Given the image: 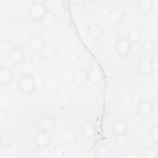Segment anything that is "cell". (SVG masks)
Instances as JSON below:
<instances>
[{"label":"cell","instance_id":"cell-1","mask_svg":"<svg viewBox=\"0 0 158 158\" xmlns=\"http://www.w3.org/2000/svg\"><path fill=\"white\" fill-rule=\"evenodd\" d=\"M17 85L19 92L24 96L31 94L36 89L35 78L31 73H23L19 78Z\"/></svg>","mask_w":158,"mask_h":158},{"label":"cell","instance_id":"cell-2","mask_svg":"<svg viewBox=\"0 0 158 158\" xmlns=\"http://www.w3.org/2000/svg\"><path fill=\"white\" fill-rule=\"evenodd\" d=\"M48 9V8L44 2L35 1L31 3L28 10V14L32 20L40 22Z\"/></svg>","mask_w":158,"mask_h":158},{"label":"cell","instance_id":"cell-3","mask_svg":"<svg viewBox=\"0 0 158 158\" xmlns=\"http://www.w3.org/2000/svg\"><path fill=\"white\" fill-rule=\"evenodd\" d=\"M132 46L133 44L127 36H121L115 40L114 50L117 55L121 57H125L131 52Z\"/></svg>","mask_w":158,"mask_h":158},{"label":"cell","instance_id":"cell-4","mask_svg":"<svg viewBox=\"0 0 158 158\" xmlns=\"http://www.w3.org/2000/svg\"><path fill=\"white\" fill-rule=\"evenodd\" d=\"M34 146L38 149H43L48 148L51 143L52 138L49 131L40 130L35 134L33 137Z\"/></svg>","mask_w":158,"mask_h":158},{"label":"cell","instance_id":"cell-5","mask_svg":"<svg viewBox=\"0 0 158 158\" xmlns=\"http://www.w3.org/2000/svg\"><path fill=\"white\" fill-rule=\"evenodd\" d=\"M154 110L153 102L149 99L141 100L136 107V113L141 118H147L152 115Z\"/></svg>","mask_w":158,"mask_h":158},{"label":"cell","instance_id":"cell-6","mask_svg":"<svg viewBox=\"0 0 158 158\" xmlns=\"http://www.w3.org/2000/svg\"><path fill=\"white\" fill-rule=\"evenodd\" d=\"M8 58L10 62L13 65L21 64L25 59L23 50L19 46L12 47L8 52Z\"/></svg>","mask_w":158,"mask_h":158},{"label":"cell","instance_id":"cell-7","mask_svg":"<svg viewBox=\"0 0 158 158\" xmlns=\"http://www.w3.org/2000/svg\"><path fill=\"white\" fill-rule=\"evenodd\" d=\"M27 44L30 51L35 52H40L46 44V43L42 36L34 35L29 38Z\"/></svg>","mask_w":158,"mask_h":158},{"label":"cell","instance_id":"cell-8","mask_svg":"<svg viewBox=\"0 0 158 158\" xmlns=\"http://www.w3.org/2000/svg\"><path fill=\"white\" fill-rule=\"evenodd\" d=\"M13 70L6 66L0 67V84L1 86H7L14 79Z\"/></svg>","mask_w":158,"mask_h":158},{"label":"cell","instance_id":"cell-9","mask_svg":"<svg viewBox=\"0 0 158 158\" xmlns=\"http://www.w3.org/2000/svg\"><path fill=\"white\" fill-rule=\"evenodd\" d=\"M80 131L84 138L91 139L93 138L96 133V127L92 122L86 120L81 123Z\"/></svg>","mask_w":158,"mask_h":158},{"label":"cell","instance_id":"cell-10","mask_svg":"<svg viewBox=\"0 0 158 158\" xmlns=\"http://www.w3.org/2000/svg\"><path fill=\"white\" fill-rule=\"evenodd\" d=\"M130 142L131 138L126 133L115 135L114 139L115 146L119 150L127 149L130 146Z\"/></svg>","mask_w":158,"mask_h":158},{"label":"cell","instance_id":"cell-11","mask_svg":"<svg viewBox=\"0 0 158 158\" xmlns=\"http://www.w3.org/2000/svg\"><path fill=\"white\" fill-rule=\"evenodd\" d=\"M111 128L115 135L125 133L128 130V124L125 119L117 118L113 122Z\"/></svg>","mask_w":158,"mask_h":158},{"label":"cell","instance_id":"cell-12","mask_svg":"<svg viewBox=\"0 0 158 158\" xmlns=\"http://www.w3.org/2000/svg\"><path fill=\"white\" fill-rule=\"evenodd\" d=\"M72 80L77 85H82L88 81V71L83 68L75 69L72 73Z\"/></svg>","mask_w":158,"mask_h":158},{"label":"cell","instance_id":"cell-13","mask_svg":"<svg viewBox=\"0 0 158 158\" xmlns=\"http://www.w3.org/2000/svg\"><path fill=\"white\" fill-rule=\"evenodd\" d=\"M40 53L43 59L51 60L57 54V48L56 46L52 43H46Z\"/></svg>","mask_w":158,"mask_h":158},{"label":"cell","instance_id":"cell-14","mask_svg":"<svg viewBox=\"0 0 158 158\" xmlns=\"http://www.w3.org/2000/svg\"><path fill=\"white\" fill-rule=\"evenodd\" d=\"M38 125L40 130L49 131L55 126V120L51 116L44 115L40 119Z\"/></svg>","mask_w":158,"mask_h":158},{"label":"cell","instance_id":"cell-15","mask_svg":"<svg viewBox=\"0 0 158 158\" xmlns=\"http://www.w3.org/2000/svg\"><path fill=\"white\" fill-rule=\"evenodd\" d=\"M142 36V31L138 27H132L127 31V37L133 45L138 43L141 41Z\"/></svg>","mask_w":158,"mask_h":158},{"label":"cell","instance_id":"cell-16","mask_svg":"<svg viewBox=\"0 0 158 158\" xmlns=\"http://www.w3.org/2000/svg\"><path fill=\"white\" fill-rule=\"evenodd\" d=\"M56 21V15L55 13L51 9H48L44 15L43 16L40 21L42 26L46 28L52 27Z\"/></svg>","mask_w":158,"mask_h":158},{"label":"cell","instance_id":"cell-17","mask_svg":"<svg viewBox=\"0 0 158 158\" xmlns=\"http://www.w3.org/2000/svg\"><path fill=\"white\" fill-rule=\"evenodd\" d=\"M138 69L139 72L143 75H148L152 73L153 68L151 60L144 59L141 60L138 64Z\"/></svg>","mask_w":158,"mask_h":158},{"label":"cell","instance_id":"cell-18","mask_svg":"<svg viewBox=\"0 0 158 158\" xmlns=\"http://www.w3.org/2000/svg\"><path fill=\"white\" fill-rule=\"evenodd\" d=\"M123 14L122 10L118 8L112 9L108 14L109 20L113 24L119 23L123 19Z\"/></svg>","mask_w":158,"mask_h":158},{"label":"cell","instance_id":"cell-19","mask_svg":"<svg viewBox=\"0 0 158 158\" xmlns=\"http://www.w3.org/2000/svg\"><path fill=\"white\" fill-rule=\"evenodd\" d=\"M88 81H89L92 84L99 83L102 78L101 72L96 67H93L89 71H88Z\"/></svg>","mask_w":158,"mask_h":158},{"label":"cell","instance_id":"cell-20","mask_svg":"<svg viewBox=\"0 0 158 158\" xmlns=\"http://www.w3.org/2000/svg\"><path fill=\"white\" fill-rule=\"evenodd\" d=\"M88 32L91 37L94 39H98L102 35V28L100 24L93 23L90 24L88 27Z\"/></svg>","mask_w":158,"mask_h":158},{"label":"cell","instance_id":"cell-21","mask_svg":"<svg viewBox=\"0 0 158 158\" xmlns=\"http://www.w3.org/2000/svg\"><path fill=\"white\" fill-rule=\"evenodd\" d=\"M62 138L66 143L73 142L77 139V133L72 128H67L63 132Z\"/></svg>","mask_w":158,"mask_h":158},{"label":"cell","instance_id":"cell-22","mask_svg":"<svg viewBox=\"0 0 158 158\" xmlns=\"http://www.w3.org/2000/svg\"><path fill=\"white\" fill-rule=\"evenodd\" d=\"M139 9L144 12L153 10L152 0H141L138 2Z\"/></svg>","mask_w":158,"mask_h":158},{"label":"cell","instance_id":"cell-23","mask_svg":"<svg viewBox=\"0 0 158 158\" xmlns=\"http://www.w3.org/2000/svg\"><path fill=\"white\" fill-rule=\"evenodd\" d=\"M157 156V151L152 147L145 148L139 156V157L144 158H156Z\"/></svg>","mask_w":158,"mask_h":158},{"label":"cell","instance_id":"cell-24","mask_svg":"<svg viewBox=\"0 0 158 158\" xmlns=\"http://www.w3.org/2000/svg\"><path fill=\"white\" fill-rule=\"evenodd\" d=\"M10 106V101L6 96L1 95L0 97V109L1 111H6Z\"/></svg>","mask_w":158,"mask_h":158},{"label":"cell","instance_id":"cell-25","mask_svg":"<svg viewBox=\"0 0 158 158\" xmlns=\"http://www.w3.org/2000/svg\"><path fill=\"white\" fill-rule=\"evenodd\" d=\"M149 135L152 141L155 144H157L158 143V127L157 125L153 126L149 132Z\"/></svg>","mask_w":158,"mask_h":158},{"label":"cell","instance_id":"cell-26","mask_svg":"<svg viewBox=\"0 0 158 158\" xmlns=\"http://www.w3.org/2000/svg\"><path fill=\"white\" fill-rule=\"evenodd\" d=\"M156 45L154 43L151 41H147L143 46V49L148 54H151L156 51Z\"/></svg>","mask_w":158,"mask_h":158},{"label":"cell","instance_id":"cell-27","mask_svg":"<svg viewBox=\"0 0 158 158\" xmlns=\"http://www.w3.org/2000/svg\"><path fill=\"white\" fill-rule=\"evenodd\" d=\"M96 154H97V156H98V157H105L109 156V151L106 148L101 147V148H99V149H98Z\"/></svg>","mask_w":158,"mask_h":158},{"label":"cell","instance_id":"cell-28","mask_svg":"<svg viewBox=\"0 0 158 158\" xmlns=\"http://www.w3.org/2000/svg\"><path fill=\"white\" fill-rule=\"evenodd\" d=\"M125 157H130V158H135V157H139V156L135 151L131 150V151H129L127 153H126V154L125 155Z\"/></svg>","mask_w":158,"mask_h":158},{"label":"cell","instance_id":"cell-29","mask_svg":"<svg viewBox=\"0 0 158 158\" xmlns=\"http://www.w3.org/2000/svg\"><path fill=\"white\" fill-rule=\"evenodd\" d=\"M151 60V64L153 68V71L154 70H157V67H158V62H157V56H153Z\"/></svg>","mask_w":158,"mask_h":158}]
</instances>
